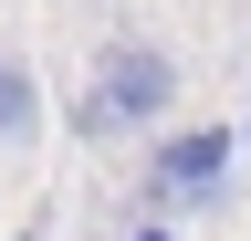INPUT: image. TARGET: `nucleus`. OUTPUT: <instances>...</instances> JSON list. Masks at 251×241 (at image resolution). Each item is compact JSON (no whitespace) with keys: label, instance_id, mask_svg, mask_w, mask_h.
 Instances as JSON below:
<instances>
[{"label":"nucleus","instance_id":"f03ea898","mask_svg":"<svg viewBox=\"0 0 251 241\" xmlns=\"http://www.w3.org/2000/svg\"><path fill=\"white\" fill-rule=\"evenodd\" d=\"M230 158H241L230 126H178V136H157V147H147V199H157V210H220V199H230Z\"/></svg>","mask_w":251,"mask_h":241},{"label":"nucleus","instance_id":"39448f33","mask_svg":"<svg viewBox=\"0 0 251 241\" xmlns=\"http://www.w3.org/2000/svg\"><path fill=\"white\" fill-rule=\"evenodd\" d=\"M241 147H251V115H241Z\"/></svg>","mask_w":251,"mask_h":241},{"label":"nucleus","instance_id":"f257e3e1","mask_svg":"<svg viewBox=\"0 0 251 241\" xmlns=\"http://www.w3.org/2000/svg\"><path fill=\"white\" fill-rule=\"evenodd\" d=\"M168 115H178V63L157 42H105V53H94V74L74 95V136L126 147V136H157Z\"/></svg>","mask_w":251,"mask_h":241},{"label":"nucleus","instance_id":"20e7f679","mask_svg":"<svg viewBox=\"0 0 251 241\" xmlns=\"http://www.w3.org/2000/svg\"><path fill=\"white\" fill-rule=\"evenodd\" d=\"M105 241H168V231H157V220H136V231H105Z\"/></svg>","mask_w":251,"mask_h":241},{"label":"nucleus","instance_id":"7ed1b4c3","mask_svg":"<svg viewBox=\"0 0 251 241\" xmlns=\"http://www.w3.org/2000/svg\"><path fill=\"white\" fill-rule=\"evenodd\" d=\"M31 136H42V84H31V63L0 53V147H31Z\"/></svg>","mask_w":251,"mask_h":241}]
</instances>
